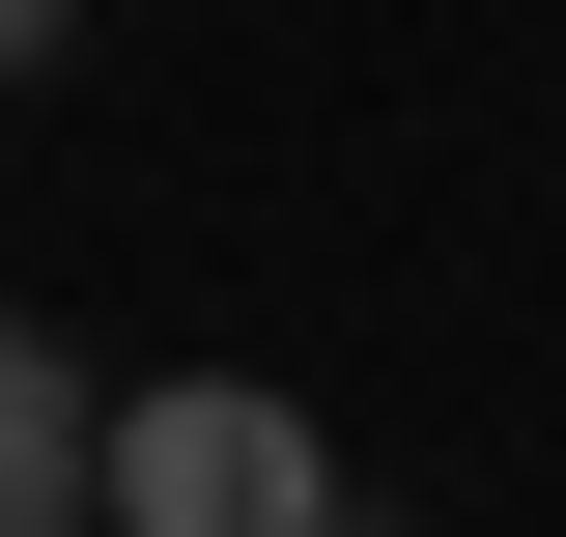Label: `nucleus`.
I'll return each mask as SVG.
<instances>
[{
    "mask_svg": "<svg viewBox=\"0 0 566 537\" xmlns=\"http://www.w3.org/2000/svg\"><path fill=\"white\" fill-rule=\"evenodd\" d=\"M57 29H85V0H0V85H57Z\"/></svg>",
    "mask_w": 566,
    "mask_h": 537,
    "instance_id": "nucleus-3",
    "label": "nucleus"
},
{
    "mask_svg": "<svg viewBox=\"0 0 566 537\" xmlns=\"http://www.w3.org/2000/svg\"><path fill=\"white\" fill-rule=\"evenodd\" d=\"M114 537H340V453L283 368H142L114 397Z\"/></svg>",
    "mask_w": 566,
    "mask_h": 537,
    "instance_id": "nucleus-1",
    "label": "nucleus"
},
{
    "mask_svg": "<svg viewBox=\"0 0 566 537\" xmlns=\"http://www.w3.org/2000/svg\"><path fill=\"white\" fill-rule=\"evenodd\" d=\"M0 537H114V368H57L29 312H0Z\"/></svg>",
    "mask_w": 566,
    "mask_h": 537,
    "instance_id": "nucleus-2",
    "label": "nucleus"
}]
</instances>
